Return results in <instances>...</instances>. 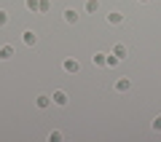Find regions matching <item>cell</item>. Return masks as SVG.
Instances as JSON below:
<instances>
[{
  "label": "cell",
  "mask_w": 161,
  "mask_h": 142,
  "mask_svg": "<svg viewBox=\"0 0 161 142\" xmlns=\"http://www.w3.org/2000/svg\"><path fill=\"white\" fill-rule=\"evenodd\" d=\"M62 139H64L62 131H51V134H48V142H62Z\"/></svg>",
  "instance_id": "7c38bea8"
},
{
  "label": "cell",
  "mask_w": 161,
  "mask_h": 142,
  "mask_svg": "<svg viewBox=\"0 0 161 142\" xmlns=\"http://www.w3.org/2000/svg\"><path fill=\"white\" fill-rule=\"evenodd\" d=\"M24 6H27L30 11H38V8H40V0H27V3H24Z\"/></svg>",
  "instance_id": "4fadbf2b"
},
{
  "label": "cell",
  "mask_w": 161,
  "mask_h": 142,
  "mask_svg": "<svg viewBox=\"0 0 161 142\" xmlns=\"http://www.w3.org/2000/svg\"><path fill=\"white\" fill-rule=\"evenodd\" d=\"M51 102H54V105H59V107H64V105H67V94L57 89V91L51 94Z\"/></svg>",
  "instance_id": "6da1fadb"
},
{
  "label": "cell",
  "mask_w": 161,
  "mask_h": 142,
  "mask_svg": "<svg viewBox=\"0 0 161 142\" xmlns=\"http://www.w3.org/2000/svg\"><path fill=\"white\" fill-rule=\"evenodd\" d=\"M137 3H148V0H137Z\"/></svg>",
  "instance_id": "ac0fdd59"
},
{
  "label": "cell",
  "mask_w": 161,
  "mask_h": 142,
  "mask_svg": "<svg viewBox=\"0 0 161 142\" xmlns=\"http://www.w3.org/2000/svg\"><path fill=\"white\" fill-rule=\"evenodd\" d=\"M129 89H132V80L129 78H118L115 80V91H129Z\"/></svg>",
  "instance_id": "277c9868"
},
{
  "label": "cell",
  "mask_w": 161,
  "mask_h": 142,
  "mask_svg": "<svg viewBox=\"0 0 161 142\" xmlns=\"http://www.w3.org/2000/svg\"><path fill=\"white\" fill-rule=\"evenodd\" d=\"M8 24V11H0V27H6Z\"/></svg>",
  "instance_id": "9a60e30c"
},
{
  "label": "cell",
  "mask_w": 161,
  "mask_h": 142,
  "mask_svg": "<svg viewBox=\"0 0 161 142\" xmlns=\"http://www.w3.org/2000/svg\"><path fill=\"white\" fill-rule=\"evenodd\" d=\"M118 62H121V59L115 57V54H113V57H108V67H115V64H118Z\"/></svg>",
  "instance_id": "2e32d148"
},
{
  "label": "cell",
  "mask_w": 161,
  "mask_h": 142,
  "mask_svg": "<svg viewBox=\"0 0 161 142\" xmlns=\"http://www.w3.org/2000/svg\"><path fill=\"white\" fill-rule=\"evenodd\" d=\"M97 8H99V0H86V11L89 14H97Z\"/></svg>",
  "instance_id": "8fae6325"
},
{
  "label": "cell",
  "mask_w": 161,
  "mask_h": 142,
  "mask_svg": "<svg viewBox=\"0 0 161 142\" xmlns=\"http://www.w3.org/2000/svg\"><path fill=\"white\" fill-rule=\"evenodd\" d=\"M113 54H115L118 59H126V46H124V43H115V46H113Z\"/></svg>",
  "instance_id": "ba28073f"
},
{
  "label": "cell",
  "mask_w": 161,
  "mask_h": 142,
  "mask_svg": "<svg viewBox=\"0 0 161 142\" xmlns=\"http://www.w3.org/2000/svg\"><path fill=\"white\" fill-rule=\"evenodd\" d=\"M64 22L75 24V22H78V11H75V8H67V11H64Z\"/></svg>",
  "instance_id": "5b68a950"
},
{
  "label": "cell",
  "mask_w": 161,
  "mask_h": 142,
  "mask_svg": "<svg viewBox=\"0 0 161 142\" xmlns=\"http://www.w3.org/2000/svg\"><path fill=\"white\" fill-rule=\"evenodd\" d=\"M11 57H14V46H3V48H0V59H3V62H8Z\"/></svg>",
  "instance_id": "52a82bcc"
},
{
  "label": "cell",
  "mask_w": 161,
  "mask_h": 142,
  "mask_svg": "<svg viewBox=\"0 0 161 142\" xmlns=\"http://www.w3.org/2000/svg\"><path fill=\"white\" fill-rule=\"evenodd\" d=\"M62 67H64V73H78V70H80V62H78V59H64Z\"/></svg>",
  "instance_id": "7a4b0ae2"
},
{
  "label": "cell",
  "mask_w": 161,
  "mask_h": 142,
  "mask_svg": "<svg viewBox=\"0 0 161 142\" xmlns=\"http://www.w3.org/2000/svg\"><path fill=\"white\" fill-rule=\"evenodd\" d=\"M121 22H124V14H118V11L108 14V24H121Z\"/></svg>",
  "instance_id": "8992f818"
},
{
  "label": "cell",
  "mask_w": 161,
  "mask_h": 142,
  "mask_svg": "<svg viewBox=\"0 0 161 142\" xmlns=\"http://www.w3.org/2000/svg\"><path fill=\"white\" fill-rule=\"evenodd\" d=\"M48 8H51V3H48V0H40V8H38V11L40 14H48Z\"/></svg>",
  "instance_id": "5bb4252c"
},
{
  "label": "cell",
  "mask_w": 161,
  "mask_h": 142,
  "mask_svg": "<svg viewBox=\"0 0 161 142\" xmlns=\"http://www.w3.org/2000/svg\"><path fill=\"white\" fill-rule=\"evenodd\" d=\"M153 131H161V115H156V118H153Z\"/></svg>",
  "instance_id": "e0dca14e"
},
{
  "label": "cell",
  "mask_w": 161,
  "mask_h": 142,
  "mask_svg": "<svg viewBox=\"0 0 161 142\" xmlns=\"http://www.w3.org/2000/svg\"><path fill=\"white\" fill-rule=\"evenodd\" d=\"M92 62H94V64H108V54H99V51H97V54L92 57Z\"/></svg>",
  "instance_id": "30bf717a"
},
{
  "label": "cell",
  "mask_w": 161,
  "mask_h": 142,
  "mask_svg": "<svg viewBox=\"0 0 161 142\" xmlns=\"http://www.w3.org/2000/svg\"><path fill=\"white\" fill-rule=\"evenodd\" d=\"M35 105H38L40 110H43V107H48V105H51V97H46V94H40V97L35 99Z\"/></svg>",
  "instance_id": "9c48e42d"
},
{
  "label": "cell",
  "mask_w": 161,
  "mask_h": 142,
  "mask_svg": "<svg viewBox=\"0 0 161 142\" xmlns=\"http://www.w3.org/2000/svg\"><path fill=\"white\" fill-rule=\"evenodd\" d=\"M22 40H24V46H35V43H38V35H35L32 30H24V32H22Z\"/></svg>",
  "instance_id": "3957f363"
}]
</instances>
